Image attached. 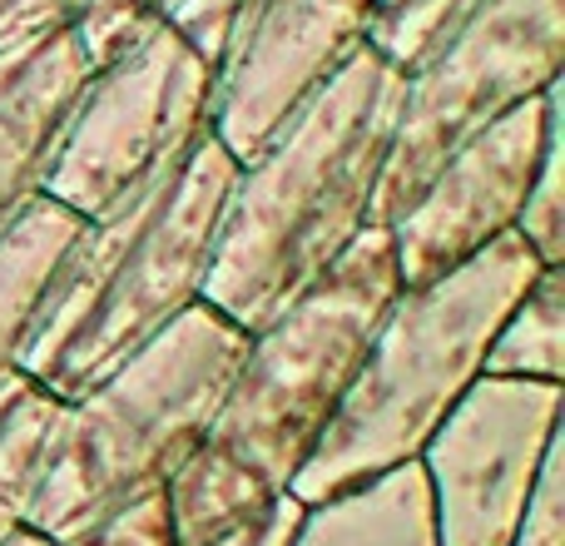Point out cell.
<instances>
[{"label":"cell","instance_id":"1","mask_svg":"<svg viewBox=\"0 0 565 546\" xmlns=\"http://www.w3.org/2000/svg\"><path fill=\"white\" fill-rule=\"evenodd\" d=\"M402 293L387 224H367L282 313L248 333L204 442L164 482L174 546H204L288 497Z\"/></svg>","mask_w":565,"mask_h":546},{"label":"cell","instance_id":"2","mask_svg":"<svg viewBox=\"0 0 565 546\" xmlns=\"http://www.w3.org/2000/svg\"><path fill=\"white\" fill-rule=\"evenodd\" d=\"M402 109V65L377 45L352 60L234 175L204 303L258 333L372 224Z\"/></svg>","mask_w":565,"mask_h":546},{"label":"cell","instance_id":"3","mask_svg":"<svg viewBox=\"0 0 565 546\" xmlns=\"http://www.w3.org/2000/svg\"><path fill=\"white\" fill-rule=\"evenodd\" d=\"M234 175V155L204 135L179 165L89 219L50 279L20 372L70 402L204 303Z\"/></svg>","mask_w":565,"mask_h":546},{"label":"cell","instance_id":"4","mask_svg":"<svg viewBox=\"0 0 565 546\" xmlns=\"http://www.w3.org/2000/svg\"><path fill=\"white\" fill-rule=\"evenodd\" d=\"M248 333L194 303L115 372L60 402L25 527L70 546L129 502L164 492L179 462L204 442Z\"/></svg>","mask_w":565,"mask_h":546},{"label":"cell","instance_id":"5","mask_svg":"<svg viewBox=\"0 0 565 546\" xmlns=\"http://www.w3.org/2000/svg\"><path fill=\"white\" fill-rule=\"evenodd\" d=\"M541 269L546 264L526 239L507 234L461 269L402 288L288 497L308 507L387 468L417 462L437 422L481 378L491 333Z\"/></svg>","mask_w":565,"mask_h":546},{"label":"cell","instance_id":"6","mask_svg":"<svg viewBox=\"0 0 565 546\" xmlns=\"http://www.w3.org/2000/svg\"><path fill=\"white\" fill-rule=\"evenodd\" d=\"M214 80L218 65L174 20H145L89 70L45 175V199L89 224L145 189L214 135Z\"/></svg>","mask_w":565,"mask_h":546},{"label":"cell","instance_id":"7","mask_svg":"<svg viewBox=\"0 0 565 546\" xmlns=\"http://www.w3.org/2000/svg\"><path fill=\"white\" fill-rule=\"evenodd\" d=\"M565 80V0H471L407 70L372 224H392L431 169L507 109Z\"/></svg>","mask_w":565,"mask_h":546},{"label":"cell","instance_id":"8","mask_svg":"<svg viewBox=\"0 0 565 546\" xmlns=\"http://www.w3.org/2000/svg\"><path fill=\"white\" fill-rule=\"evenodd\" d=\"M565 382L477 378L417 452L437 517V546H511L551 442Z\"/></svg>","mask_w":565,"mask_h":546},{"label":"cell","instance_id":"9","mask_svg":"<svg viewBox=\"0 0 565 546\" xmlns=\"http://www.w3.org/2000/svg\"><path fill=\"white\" fill-rule=\"evenodd\" d=\"M565 129V85L556 80L536 99L507 109L481 135L457 145L431 179L412 195V204L387 224L392 259L402 288L431 283L491 249L497 239L516 234L526 189L546 155L551 135Z\"/></svg>","mask_w":565,"mask_h":546},{"label":"cell","instance_id":"10","mask_svg":"<svg viewBox=\"0 0 565 546\" xmlns=\"http://www.w3.org/2000/svg\"><path fill=\"white\" fill-rule=\"evenodd\" d=\"M372 0H244L214 80V139L234 165L268 139L367 45Z\"/></svg>","mask_w":565,"mask_h":546},{"label":"cell","instance_id":"11","mask_svg":"<svg viewBox=\"0 0 565 546\" xmlns=\"http://www.w3.org/2000/svg\"><path fill=\"white\" fill-rule=\"evenodd\" d=\"M89 70L95 60L75 25L40 30L0 50V229L45 195V175Z\"/></svg>","mask_w":565,"mask_h":546},{"label":"cell","instance_id":"12","mask_svg":"<svg viewBox=\"0 0 565 546\" xmlns=\"http://www.w3.org/2000/svg\"><path fill=\"white\" fill-rule=\"evenodd\" d=\"M282 546H437V517L422 462L308 502Z\"/></svg>","mask_w":565,"mask_h":546},{"label":"cell","instance_id":"13","mask_svg":"<svg viewBox=\"0 0 565 546\" xmlns=\"http://www.w3.org/2000/svg\"><path fill=\"white\" fill-rule=\"evenodd\" d=\"M79 229H85V219L60 209L45 195L0 229V372L20 368V353L35 333L50 279H55L60 259L70 254Z\"/></svg>","mask_w":565,"mask_h":546},{"label":"cell","instance_id":"14","mask_svg":"<svg viewBox=\"0 0 565 546\" xmlns=\"http://www.w3.org/2000/svg\"><path fill=\"white\" fill-rule=\"evenodd\" d=\"M481 378L565 382V264H546L507 308Z\"/></svg>","mask_w":565,"mask_h":546},{"label":"cell","instance_id":"15","mask_svg":"<svg viewBox=\"0 0 565 546\" xmlns=\"http://www.w3.org/2000/svg\"><path fill=\"white\" fill-rule=\"evenodd\" d=\"M55 412L60 398H50L20 368L0 372V546L25 527Z\"/></svg>","mask_w":565,"mask_h":546},{"label":"cell","instance_id":"16","mask_svg":"<svg viewBox=\"0 0 565 546\" xmlns=\"http://www.w3.org/2000/svg\"><path fill=\"white\" fill-rule=\"evenodd\" d=\"M471 0H372L367 45H377L392 65L407 70Z\"/></svg>","mask_w":565,"mask_h":546},{"label":"cell","instance_id":"17","mask_svg":"<svg viewBox=\"0 0 565 546\" xmlns=\"http://www.w3.org/2000/svg\"><path fill=\"white\" fill-rule=\"evenodd\" d=\"M565 129L551 135L546 155L536 165V179L526 189V204H521L516 219V234L531 244V254L541 264H565Z\"/></svg>","mask_w":565,"mask_h":546},{"label":"cell","instance_id":"18","mask_svg":"<svg viewBox=\"0 0 565 546\" xmlns=\"http://www.w3.org/2000/svg\"><path fill=\"white\" fill-rule=\"evenodd\" d=\"M511 546H565V442L556 438L521 507Z\"/></svg>","mask_w":565,"mask_h":546},{"label":"cell","instance_id":"19","mask_svg":"<svg viewBox=\"0 0 565 546\" xmlns=\"http://www.w3.org/2000/svg\"><path fill=\"white\" fill-rule=\"evenodd\" d=\"M164 6H169V0H85V6H79V15L70 20V25L79 30L89 60H99V55H109L119 40L135 35L145 20H154Z\"/></svg>","mask_w":565,"mask_h":546},{"label":"cell","instance_id":"20","mask_svg":"<svg viewBox=\"0 0 565 546\" xmlns=\"http://www.w3.org/2000/svg\"><path fill=\"white\" fill-rule=\"evenodd\" d=\"M70 546H174V537H169L164 492H149V497L129 502L119 517H109L105 527H95L89 537H79Z\"/></svg>","mask_w":565,"mask_h":546},{"label":"cell","instance_id":"21","mask_svg":"<svg viewBox=\"0 0 565 546\" xmlns=\"http://www.w3.org/2000/svg\"><path fill=\"white\" fill-rule=\"evenodd\" d=\"M79 6L85 0H0V50L40 35V30L70 25L79 15Z\"/></svg>","mask_w":565,"mask_h":546},{"label":"cell","instance_id":"22","mask_svg":"<svg viewBox=\"0 0 565 546\" xmlns=\"http://www.w3.org/2000/svg\"><path fill=\"white\" fill-rule=\"evenodd\" d=\"M298 512H302V502L282 497L268 512L248 517L244 527L224 532V537H214V542H204V546H282V542H288V532H292V522H298Z\"/></svg>","mask_w":565,"mask_h":546},{"label":"cell","instance_id":"23","mask_svg":"<svg viewBox=\"0 0 565 546\" xmlns=\"http://www.w3.org/2000/svg\"><path fill=\"white\" fill-rule=\"evenodd\" d=\"M6 546H55V542H45V537H40V532H30V527H20V532H15V537H10Z\"/></svg>","mask_w":565,"mask_h":546}]
</instances>
